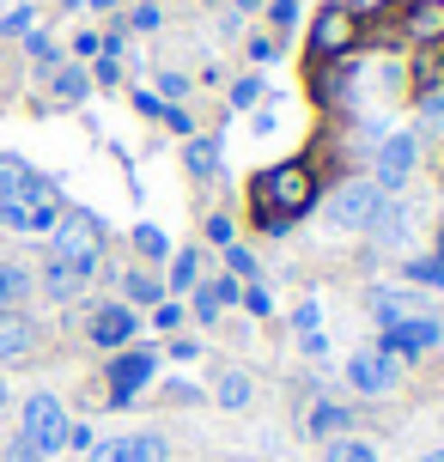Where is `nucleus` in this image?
<instances>
[{
	"instance_id": "f257e3e1",
	"label": "nucleus",
	"mask_w": 444,
	"mask_h": 462,
	"mask_svg": "<svg viewBox=\"0 0 444 462\" xmlns=\"http://www.w3.org/2000/svg\"><path fill=\"white\" fill-rule=\"evenodd\" d=\"M250 208H256L262 231H286L299 213L317 208V177H310V164L286 159L274 171H262L256 183H250Z\"/></svg>"
},
{
	"instance_id": "f03ea898",
	"label": "nucleus",
	"mask_w": 444,
	"mask_h": 462,
	"mask_svg": "<svg viewBox=\"0 0 444 462\" xmlns=\"http://www.w3.org/2000/svg\"><path fill=\"white\" fill-rule=\"evenodd\" d=\"M55 219H61V195H55V183H43V177H31L19 195L0 201V231H19V237H49Z\"/></svg>"
},
{
	"instance_id": "7ed1b4c3",
	"label": "nucleus",
	"mask_w": 444,
	"mask_h": 462,
	"mask_svg": "<svg viewBox=\"0 0 444 462\" xmlns=\"http://www.w3.org/2000/svg\"><path fill=\"white\" fill-rule=\"evenodd\" d=\"M49 244L61 255V262H79V268H92L97 274V255H104V219L86 208H61V219H55V231H49Z\"/></svg>"
},
{
	"instance_id": "20e7f679",
	"label": "nucleus",
	"mask_w": 444,
	"mask_h": 462,
	"mask_svg": "<svg viewBox=\"0 0 444 462\" xmlns=\"http://www.w3.org/2000/svg\"><path fill=\"white\" fill-rule=\"evenodd\" d=\"M359 37H365V13H359L353 0H328L323 13L310 19V55H317V61H341Z\"/></svg>"
},
{
	"instance_id": "39448f33",
	"label": "nucleus",
	"mask_w": 444,
	"mask_h": 462,
	"mask_svg": "<svg viewBox=\"0 0 444 462\" xmlns=\"http://www.w3.org/2000/svg\"><path fill=\"white\" fill-rule=\"evenodd\" d=\"M19 439L43 462L55 457V450H68V408H61L49 390H37L31 402H24V414H19Z\"/></svg>"
},
{
	"instance_id": "423d86ee",
	"label": "nucleus",
	"mask_w": 444,
	"mask_h": 462,
	"mask_svg": "<svg viewBox=\"0 0 444 462\" xmlns=\"http://www.w3.org/2000/svg\"><path fill=\"white\" fill-rule=\"evenodd\" d=\"M347 383H353L359 395H390V390L402 383V359H396V353H384V346H353Z\"/></svg>"
},
{
	"instance_id": "0eeeda50",
	"label": "nucleus",
	"mask_w": 444,
	"mask_h": 462,
	"mask_svg": "<svg viewBox=\"0 0 444 462\" xmlns=\"http://www.w3.org/2000/svg\"><path fill=\"white\" fill-rule=\"evenodd\" d=\"M439 341H444V328L432 323V317H396V323H384V341H377V346L414 365V359H421V353H432Z\"/></svg>"
},
{
	"instance_id": "6e6552de",
	"label": "nucleus",
	"mask_w": 444,
	"mask_h": 462,
	"mask_svg": "<svg viewBox=\"0 0 444 462\" xmlns=\"http://www.w3.org/2000/svg\"><path fill=\"white\" fill-rule=\"evenodd\" d=\"M377 213H384V189H372V183H353V189H341V195L328 201V219H335L341 231H372Z\"/></svg>"
},
{
	"instance_id": "1a4fd4ad",
	"label": "nucleus",
	"mask_w": 444,
	"mask_h": 462,
	"mask_svg": "<svg viewBox=\"0 0 444 462\" xmlns=\"http://www.w3.org/2000/svg\"><path fill=\"white\" fill-rule=\"evenodd\" d=\"M146 377H153V353H141V346H122L116 365H110V402H116V408H128Z\"/></svg>"
},
{
	"instance_id": "9d476101",
	"label": "nucleus",
	"mask_w": 444,
	"mask_h": 462,
	"mask_svg": "<svg viewBox=\"0 0 444 462\" xmlns=\"http://www.w3.org/2000/svg\"><path fill=\"white\" fill-rule=\"evenodd\" d=\"M396 19L408 24V43H444V0H396Z\"/></svg>"
},
{
	"instance_id": "9b49d317",
	"label": "nucleus",
	"mask_w": 444,
	"mask_h": 462,
	"mask_svg": "<svg viewBox=\"0 0 444 462\" xmlns=\"http://www.w3.org/2000/svg\"><path fill=\"white\" fill-rule=\"evenodd\" d=\"M92 346H104V353H122V346L134 341V310L128 304H104V310H92Z\"/></svg>"
},
{
	"instance_id": "f8f14e48",
	"label": "nucleus",
	"mask_w": 444,
	"mask_h": 462,
	"mask_svg": "<svg viewBox=\"0 0 444 462\" xmlns=\"http://www.w3.org/2000/svg\"><path fill=\"white\" fill-rule=\"evenodd\" d=\"M37 280H43V292H49L55 304H73L79 292H86V286H92V268H79V262H61V255H49Z\"/></svg>"
},
{
	"instance_id": "ddd939ff",
	"label": "nucleus",
	"mask_w": 444,
	"mask_h": 462,
	"mask_svg": "<svg viewBox=\"0 0 444 462\" xmlns=\"http://www.w3.org/2000/svg\"><path fill=\"white\" fill-rule=\"evenodd\" d=\"M408 171H414V140H408V134L384 140V152H377V189L396 195V189L408 183Z\"/></svg>"
},
{
	"instance_id": "4468645a",
	"label": "nucleus",
	"mask_w": 444,
	"mask_h": 462,
	"mask_svg": "<svg viewBox=\"0 0 444 462\" xmlns=\"http://www.w3.org/2000/svg\"><path fill=\"white\" fill-rule=\"evenodd\" d=\"M37 353V323L24 310H0V365L6 359H31Z\"/></svg>"
},
{
	"instance_id": "2eb2a0df",
	"label": "nucleus",
	"mask_w": 444,
	"mask_h": 462,
	"mask_svg": "<svg viewBox=\"0 0 444 462\" xmlns=\"http://www.w3.org/2000/svg\"><path fill=\"white\" fill-rule=\"evenodd\" d=\"M31 286H37V274L24 262H0V310H19Z\"/></svg>"
},
{
	"instance_id": "dca6fc26",
	"label": "nucleus",
	"mask_w": 444,
	"mask_h": 462,
	"mask_svg": "<svg viewBox=\"0 0 444 462\" xmlns=\"http://www.w3.org/2000/svg\"><path fill=\"white\" fill-rule=\"evenodd\" d=\"M86 92H92V73L86 68H55L49 73V97H55V104H79Z\"/></svg>"
},
{
	"instance_id": "f3484780",
	"label": "nucleus",
	"mask_w": 444,
	"mask_h": 462,
	"mask_svg": "<svg viewBox=\"0 0 444 462\" xmlns=\"http://www.w3.org/2000/svg\"><path fill=\"white\" fill-rule=\"evenodd\" d=\"M292 323H299V346H304V353H323V346H328L323 341V310H317V299H304Z\"/></svg>"
},
{
	"instance_id": "a211bd4d",
	"label": "nucleus",
	"mask_w": 444,
	"mask_h": 462,
	"mask_svg": "<svg viewBox=\"0 0 444 462\" xmlns=\"http://www.w3.org/2000/svg\"><path fill=\"white\" fill-rule=\"evenodd\" d=\"M347 426H353V414L335 408V402H317V408H310V432H317V439H335V432H347Z\"/></svg>"
},
{
	"instance_id": "6ab92c4d",
	"label": "nucleus",
	"mask_w": 444,
	"mask_h": 462,
	"mask_svg": "<svg viewBox=\"0 0 444 462\" xmlns=\"http://www.w3.org/2000/svg\"><path fill=\"white\" fill-rule=\"evenodd\" d=\"M86 462H134V432H116V439H97L86 450Z\"/></svg>"
},
{
	"instance_id": "aec40b11",
	"label": "nucleus",
	"mask_w": 444,
	"mask_h": 462,
	"mask_svg": "<svg viewBox=\"0 0 444 462\" xmlns=\"http://www.w3.org/2000/svg\"><path fill=\"white\" fill-rule=\"evenodd\" d=\"M122 286H128V304H159V299H164V280H153L146 268H134Z\"/></svg>"
},
{
	"instance_id": "412c9836",
	"label": "nucleus",
	"mask_w": 444,
	"mask_h": 462,
	"mask_svg": "<svg viewBox=\"0 0 444 462\" xmlns=\"http://www.w3.org/2000/svg\"><path fill=\"white\" fill-rule=\"evenodd\" d=\"M31 177H37V171H31L24 159H6V152H0V201H6V195H19Z\"/></svg>"
},
{
	"instance_id": "4be33fe9",
	"label": "nucleus",
	"mask_w": 444,
	"mask_h": 462,
	"mask_svg": "<svg viewBox=\"0 0 444 462\" xmlns=\"http://www.w3.org/2000/svg\"><path fill=\"white\" fill-rule=\"evenodd\" d=\"M183 159H189V171H195V177H213V171H219V146H213V140H189Z\"/></svg>"
},
{
	"instance_id": "5701e85b",
	"label": "nucleus",
	"mask_w": 444,
	"mask_h": 462,
	"mask_svg": "<svg viewBox=\"0 0 444 462\" xmlns=\"http://www.w3.org/2000/svg\"><path fill=\"white\" fill-rule=\"evenodd\" d=\"M219 408H250V377L244 371H226L219 377Z\"/></svg>"
},
{
	"instance_id": "b1692460",
	"label": "nucleus",
	"mask_w": 444,
	"mask_h": 462,
	"mask_svg": "<svg viewBox=\"0 0 444 462\" xmlns=\"http://www.w3.org/2000/svg\"><path fill=\"white\" fill-rule=\"evenodd\" d=\"M134 250H141L146 262H164V255H171V237H164L159 226H134Z\"/></svg>"
},
{
	"instance_id": "393cba45",
	"label": "nucleus",
	"mask_w": 444,
	"mask_h": 462,
	"mask_svg": "<svg viewBox=\"0 0 444 462\" xmlns=\"http://www.w3.org/2000/svg\"><path fill=\"white\" fill-rule=\"evenodd\" d=\"M195 274H201V255H195V250L171 255V292H189V286H195Z\"/></svg>"
},
{
	"instance_id": "a878e982",
	"label": "nucleus",
	"mask_w": 444,
	"mask_h": 462,
	"mask_svg": "<svg viewBox=\"0 0 444 462\" xmlns=\"http://www.w3.org/2000/svg\"><path fill=\"white\" fill-rule=\"evenodd\" d=\"M24 49H31L37 68H61V49H55V37H43V31H24Z\"/></svg>"
},
{
	"instance_id": "bb28decb",
	"label": "nucleus",
	"mask_w": 444,
	"mask_h": 462,
	"mask_svg": "<svg viewBox=\"0 0 444 462\" xmlns=\"http://www.w3.org/2000/svg\"><path fill=\"white\" fill-rule=\"evenodd\" d=\"M323 462H377V450H372V444H359V439H335Z\"/></svg>"
},
{
	"instance_id": "cd10ccee",
	"label": "nucleus",
	"mask_w": 444,
	"mask_h": 462,
	"mask_svg": "<svg viewBox=\"0 0 444 462\" xmlns=\"http://www.w3.org/2000/svg\"><path fill=\"white\" fill-rule=\"evenodd\" d=\"M134 462H171V444L159 432H134Z\"/></svg>"
},
{
	"instance_id": "c85d7f7f",
	"label": "nucleus",
	"mask_w": 444,
	"mask_h": 462,
	"mask_svg": "<svg viewBox=\"0 0 444 462\" xmlns=\"http://www.w3.org/2000/svg\"><path fill=\"white\" fill-rule=\"evenodd\" d=\"M262 92H268V86H262L256 73H244V79L232 86V110H256V104H262Z\"/></svg>"
},
{
	"instance_id": "c756f323",
	"label": "nucleus",
	"mask_w": 444,
	"mask_h": 462,
	"mask_svg": "<svg viewBox=\"0 0 444 462\" xmlns=\"http://www.w3.org/2000/svg\"><path fill=\"white\" fill-rule=\"evenodd\" d=\"M237 299H244V310H250V317H268V310H274V292H268V286H244V292H237Z\"/></svg>"
},
{
	"instance_id": "7c9ffc66",
	"label": "nucleus",
	"mask_w": 444,
	"mask_h": 462,
	"mask_svg": "<svg viewBox=\"0 0 444 462\" xmlns=\"http://www.w3.org/2000/svg\"><path fill=\"white\" fill-rule=\"evenodd\" d=\"M208 292H213V304L226 310V304H237V292H244V280H237V274H219V280H208Z\"/></svg>"
},
{
	"instance_id": "2f4dec72",
	"label": "nucleus",
	"mask_w": 444,
	"mask_h": 462,
	"mask_svg": "<svg viewBox=\"0 0 444 462\" xmlns=\"http://www.w3.org/2000/svg\"><path fill=\"white\" fill-rule=\"evenodd\" d=\"M408 280H421V286H444L439 255H421V262H408Z\"/></svg>"
},
{
	"instance_id": "473e14b6",
	"label": "nucleus",
	"mask_w": 444,
	"mask_h": 462,
	"mask_svg": "<svg viewBox=\"0 0 444 462\" xmlns=\"http://www.w3.org/2000/svg\"><path fill=\"white\" fill-rule=\"evenodd\" d=\"M92 79H97V86H116V79H122V49H104V55H97Z\"/></svg>"
},
{
	"instance_id": "72a5a7b5",
	"label": "nucleus",
	"mask_w": 444,
	"mask_h": 462,
	"mask_svg": "<svg viewBox=\"0 0 444 462\" xmlns=\"http://www.w3.org/2000/svg\"><path fill=\"white\" fill-rule=\"evenodd\" d=\"M153 323H159V335H164V328H177V323H183V304L159 299V310H153Z\"/></svg>"
},
{
	"instance_id": "f704fd0d",
	"label": "nucleus",
	"mask_w": 444,
	"mask_h": 462,
	"mask_svg": "<svg viewBox=\"0 0 444 462\" xmlns=\"http://www.w3.org/2000/svg\"><path fill=\"white\" fill-rule=\"evenodd\" d=\"M208 237L219 244V250H232V219H226V213H213V219H208Z\"/></svg>"
},
{
	"instance_id": "c9c22d12",
	"label": "nucleus",
	"mask_w": 444,
	"mask_h": 462,
	"mask_svg": "<svg viewBox=\"0 0 444 462\" xmlns=\"http://www.w3.org/2000/svg\"><path fill=\"white\" fill-rule=\"evenodd\" d=\"M159 92H164V104H177V97L189 92V79L183 73H159Z\"/></svg>"
},
{
	"instance_id": "e433bc0d",
	"label": "nucleus",
	"mask_w": 444,
	"mask_h": 462,
	"mask_svg": "<svg viewBox=\"0 0 444 462\" xmlns=\"http://www.w3.org/2000/svg\"><path fill=\"white\" fill-rule=\"evenodd\" d=\"M0 31H6V37H24V31H31V6H19V13H6V19H0Z\"/></svg>"
},
{
	"instance_id": "4c0bfd02",
	"label": "nucleus",
	"mask_w": 444,
	"mask_h": 462,
	"mask_svg": "<svg viewBox=\"0 0 444 462\" xmlns=\"http://www.w3.org/2000/svg\"><path fill=\"white\" fill-rule=\"evenodd\" d=\"M195 317H201V323H219V304H213V292H208V286L195 292Z\"/></svg>"
},
{
	"instance_id": "58836bf2",
	"label": "nucleus",
	"mask_w": 444,
	"mask_h": 462,
	"mask_svg": "<svg viewBox=\"0 0 444 462\" xmlns=\"http://www.w3.org/2000/svg\"><path fill=\"white\" fill-rule=\"evenodd\" d=\"M73 55H104V37H97V31H79V37H73Z\"/></svg>"
},
{
	"instance_id": "ea45409f",
	"label": "nucleus",
	"mask_w": 444,
	"mask_h": 462,
	"mask_svg": "<svg viewBox=\"0 0 444 462\" xmlns=\"http://www.w3.org/2000/svg\"><path fill=\"white\" fill-rule=\"evenodd\" d=\"M274 55H281L274 37H250V61H274Z\"/></svg>"
},
{
	"instance_id": "a19ab883",
	"label": "nucleus",
	"mask_w": 444,
	"mask_h": 462,
	"mask_svg": "<svg viewBox=\"0 0 444 462\" xmlns=\"http://www.w3.org/2000/svg\"><path fill=\"white\" fill-rule=\"evenodd\" d=\"M268 13H274V24H281V31H286V24L299 19V0H274V6H268Z\"/></svg>"
},
{
	"instance_id": "79ce46f5",
	"label": "nucleus",
	"mask_w": 444,
	"mask_h": 462,
	"mask_svg": "<svg viewBox=\"0 0 444 462\" xmlns=\"http://www.w3.org/2000/svg\"><path fill=\"white\" fill-rule=\"evenodd\" d=\"M134 31H159V6H146V0H141V6H134Z\"/></svg>"
},
{
	"instance_id": "37998d69",
	"label": "nucleus",
	"mask_w": 444,
	"mask_h": 462,
	"mask_svg": "<svg viewBox=\"0 0 444 462\" xmlns=\"http://www.w3.org/2000/svg\"><path fill=\"white\" fill-rule=\"evenodd\" d=\"M68 444H73V450H92V426H73V420H68Z\"/></svg>"
},
{
	"instance_id": "c03bdc74",
	"label": "nucleus",
	"mask_w": 444,
	"mask_h": 462,
	"mask_svg": "<svg viewBox=\"0 0 444 462\" xmlns=\"http://www.w3.org/2000/svg\"><path fill=\"white\" fill-rule=\"evenodd\" d=\"M6 462H43V457H37L24 439H13V444H6Z\"/></svg>"
},
{
	"instance_id": "a18cd8bd",
	"label": "nucleus",
	"mask_w": 444,
	"mask_h": 462,
	"mask_svg": "<svg viewBox=\"0 0 444 462\" xmlns=\"http://www.w3.org/2000/svg\"><path fill=\"white\" fill-rule=\"evenodd\" d=\"M226 255H232V274H256V262H250V250H237V244H232Z\"/></svg>"
},
{
	"instance_id": "49530a36",
	"label": "nucleus",
	"mask_w": 444,
	"mask_h": 462,
	"mask_svg": "<svg viewBox=\"0 0 444 462\" xmlns=\"http://www.w3.org/2000/svg\"><path fill=\"white\" fill-rule=\"evenodd\" d=\"M164 122H171V134H189V116L177 104H164Z\"/></svg>"
},
{
	"instance_id": "de8ad7c7",
	"label": "nucleus",
	"mask_w": 444,
	"mask_h": 462,
	"mask_svg": "<svg viewBox=\"0 0 444 462\" xmlns=\"http://www.w3.org/2000/svg\"><path fill=\"white\" fill-rule=\"evenodd\" d=\"M232 6H237V13H256V6H262V0H232Z\"/></svg>"
},
{
	"instance_id": "09e8293b",
	"label": "nucleus",
	"mask_w": 444,
	"mask_h": 462,
	"mask_svg": "<svg viewBox=\"0 0 444 462\" xmlns=\"http://www.w3.org/2000/svg\"><path fill=\"white\" fill-rule=\"evenodd\" d=\"M92 6H97V13H110V6H116V0H92Z\"/></svg>"
},
{
	"instance_id": "8fccbe9b",
	"label": "nucleus",
	"mask_w": 444,
	"mask_h": 462,
	"mask_svg": "<svg viewBox=\"0 0 444 462\" xmlns=\"http://www.w3.org/2000/svg\"><path fill=\"white\" fill-rule=\"evenodd\" d=\"M421 462H444V450H432V457H421Z\"/></svg>"
},
{
	"instance_id": "3c124183",
	"label": "nucleus",
	"mask_w": 444,
	"mask_h": 462,
	"mask_svg": "<svg viewBox=\"0 0 444 462\" xmlns=\"http://www.w3.org/2000/svg\"><path fill=\"white\" fill-rule=\"evenodd\" d=\"M439 268H444V231H439Z\"/></svg>"
},
{
	"instance_id": "603ef678",
	"label": "nucleus",
	"mask_w": 444,
	"mask_h": 462,
	"mask_svg": "<svg viewBox=\"0 0 444 462\" xmlns=\"http://www.w3.org/2000/svg\"><path fill=\"white\" fill-rule=\"evenodd\" d=\"M0 408H6V383H0Z\"/></svg>"
},
{
	"instance_id": "864d4df0",
	"label": "nucleus",
	"mask_w": 444,
	"mask_h": 462,
	"mask_svg": "<svg viewBox=\"0 0 444 462\" xmlns=\"http://www.w3.org/2000/svg\"><path fill=\"white\" fill-rule=\"evenodd\" d=\"M146 6H159V0H146Z\"/></svg>"
},
{
	"instance_id": "5fc2aeb1",
	"label": "nucleus",
	"mask_w": 444,
	"mask_h": 462,
	"mask_svg": "<svg viewBox=\"0 0 444 462\" xmlns=\"http://www.w3.org/2000/svg\"><path fill=\"white\" fill-rule=\"evenodd\" d=\"M208 6H219V0H208Z\"/></svg>"
}]
</instances>
